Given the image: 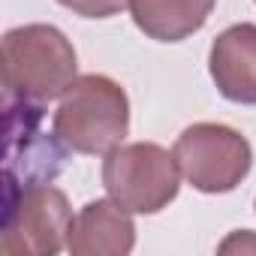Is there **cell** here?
Listing matches in <instances>:
<instances>
[{"mask_svg":"<svg viewBox=\"0 0 256 256\" xmlns=\"http://www.w3.org/2000/svg\"><path fill=\"white\" fill-rule=\"evenodd\" d=\"M136 244V223L114 199L88 202L70 229L66 250L72 256H126Z\"/></svg>","mask_w":256,"mask_h":256,"instance_id":"cell-8","label":"cell"},{"mask_svg":"<svg viewBox=\"0 0 256 256\" xmlns=\"http://www.w3.org/2000/svg\"><path fill=\"white\" fill-rule=\"evenodd\" d=\"M72 208L64 190L42 184L22 193L4 208L0 253L4 256H54L66 247L72 229Z\"/></svg>","mask_w":256,"mask_h":256,"instance_id":"cell-6","label":"cell"},{"mask_svg":"<svg viewBox=\"0 0 256 256\" xmlns=\"http://www.w3.org/2000/svg\"><path fill=\"white\" fill-rule=\"evenodd\" d=\"M214 0H130L136 28L157 42H181L205 28Z\"/></svg>","mask_w":256,"mask_h":256,"instance_id":"cell-9","label":"cell"},{"mask_svg":"<svg viewBox=\"0 0 256 256\" xmlns=\"http://www.w3.org/2000/svg\"><path fill=\"white\" fill-rule=\"evenodd\" d=\"M208 72L223 100L256 106V24L226 28L211 46Z\"/></svg>","mask_w":256,"mask_h":256,"instance_id":"cell-7","label":"cell"},{"mask_svg":"<svg viewBox=\"0 0 256 256\" xmlns=\"http://www.w3.org/2000/svg\"><path fill=\"white\" fill-rule=\"evenodd\" d=\"M172 154L181 169V178H187L193 190L211 196L235 190L253 166L250 142L226 124L187 126L178 136Z\"/></svg>","mask_w":256,"mask_h":256,"instance_id":"cell-5","label":"cell"},{"mask_svg":"<svg viewBox=\"0 0 256 256\" xmlns=\"http://www.w3.org/2000/svg\"><path fill=\"white\" fill-rule=\"evenodd\" d=\"M6 154H4V208L22 193L52 184L66 163V145L46 130L42 102L4 96Z\"/></svg>","mask_w":256,"mask_h":256,"instance_id":"cell-3","label":"cell"},{"mask_svg":"<svg viewBox=\"0 0 256 256\" xmlns=\"http://www.w3.org/2000/svg\"><path fill=\"white\" fill-rule=\"evenodd\" d=\"M247 250H256V235H253L250 229L232 232V235L220 244V253H247Z\"/></svg>","mask_w":256,"mask_h":256,"instance_id":"cell-11","label":"cell"},{"mask_svg":"<svg viewBox=\"0 0 256 256\" xmlns=\"http://www.w3.org/2000/svg\"><path fill=\"white\" fill-rule=\"evenodd\" d=\"M76 48L52 24L12 28L4 36V96L48 102L76 82Z\"/></svg>","mask_w":256,"mask_h":256,"instance_id":"cell-1","label":"cell"},{"mask_svg":"<svg viewBox=\"0 0 256 256\" xmlns=\"http://www.w3.org/2000/svg\"><path fill=\"white\" fill-rule=\"evenodd\" d=\"M102 187L108 199L130 214H157L178 196L181 169L175 154L154 142L118 145L112 154H106Z\"/></svg>","mask_w":256,"mask_h":256,"instance_id":"cell-4","label":"cell"},{"mask_svg":"<svg viewBox=\"0 0 256 256\" xmlns=\"http://www.w3.org/2000/svg\"><path fill=\"white\" fill-rule=\"evenodd\" d=\"M54 133L76 154H112L130 133V100L108 76L76 78L54 112Z\"/></svg>","mask_w":256,"mask_h":256,"instance_id":"cell-2","label":"cell"},{"mask_svg":"<svg viewBox=\"0 0 256 256\" xmlns=\"http://www.w3.org/2000/svg\"><path fill=\"white\" fill-rule=\"evenodd\" d=\"M58 4L82 18H112L124 6H130V0H58Z\"/></svg>","mask_w":256,"mask_h":256,"instance_id":"cell-10","label":"cell"}]
</instances>
